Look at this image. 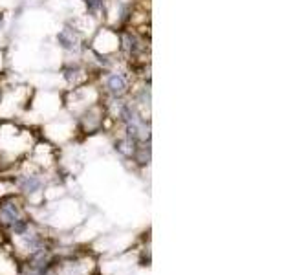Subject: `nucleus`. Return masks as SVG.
Listing matches in <instances>:
<instances>
[{
	"label": "nucleus",
	"mask_w": 293,
	"mask_h": 275,
	"mask_svg": "<svg viewBox=\"0 0 293 275\" xmlns=\"http://www.w3.org/2000/svg\"><path fill=\"white\" fill-rule=\"evenodd\" d=\"M88 48L101 59H112L121 55V37L119 30L110 26H99L96 33L88 39Z\"/></svg>",
	"instance_id": "f257e3e1"
},
{
	"label": "nucleus",
	"mask_w": 293,
	"mask_h": 275,
	"mask_svg": "<svg viewBox=\"0 0 293 275\" xmlns=\"http://www.w3.org/2000/svg\"><path fill=\"white\" fill-rule=\"evenodd\" d=\"M105 118H106V108L105 105L99 101V103L84 108L81 114L76 116V130L77 132H83L84 136L101 132V130H103Z\"/></svg>",
	"instance_id": "f03ea898"
},
{
	"label": "nucleus",
	"mask_w": 293,
	"mask_h": 275,
	"mask_svg": "<svg viewBox=\"0 0 293 275\" xmlns=\"http://www.w3.org/2000/svg\"><path fill=\"white\" fill-rule=\"evenodd\" d=\"M57 42L66 54H81L84 46V39L79 35V31L68 22L62 26V30L57 33Z\"/></svg>",
	"instance_id": "7ed1b4c3"
},
{
	"label": "nucleus",
	"mask_w": 293,
	"mask_h": 275,
	"mask_svg": "<svg viewBox=\"0 0 293 275\" xmlns=\"http://www.w3.org/2000/svg\"><path fill=\"white\" fill-rule=\"evenodd\" d=\"M17 185H19V189L24 193V195H35V193L42 191V187H44V182H42V178L37 175H22L19 180H17Z\"/></svg>",
	"instance_id": "20e7f679"
},
{
	"label": "nucleus",
	"mask_w": 293,
	"mask_h": 275,
	"mask_svg": "<svg viewBox=\"0 0 293 275\" xmlns=\"http://www.w3.org/2000/svg\"><path fill=\"white\" fill-rule=\"evenodd\" d=\"M4 62H6V55H4V50L0 48V76L4 74Z\"/></svg>",
	"instance_id": "39448f33"
}]
</instances>
